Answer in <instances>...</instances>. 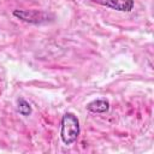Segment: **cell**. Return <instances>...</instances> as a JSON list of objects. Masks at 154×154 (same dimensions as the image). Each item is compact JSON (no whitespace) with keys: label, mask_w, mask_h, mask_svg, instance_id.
I'll list each match as a JSON object with an SVG mask.
<instances>
[{"label":"cell","mask_w":154,"mask_h":154,"mask_svg":"<svg viewBox=\"0 0 154 154\" xmlns=\"http://www.w3.org/2000/svg\"><path fill=\"white\" fill-rule=\"evenodd\" d=\"M81 126H79V120L78 118L71 113L67 112L61 118V129H60V137L65 144H72L73 142L77 141L79 136Z\"/></svg>","instance_id":"cell-1"},{"label":"cell","mask_w":154,"mask_h":154,"mask_svg":"<svg viewBox=\"0 0 154 154\" xmlns=\"http://www.w3.org/2000/svg\"><path fill=\"white\" fill-rule=\"evenodd\" d=\"M13 16L22 22L30 23V24H42L47 23L51 18V16L46 12L38 11V10H14Z\"/></svg>","instance_id":"cell-2"},{"label":"cell","mask_w":154,"mask_h":154,"mask_svg":"<svg viewBox=\"0 0 154 154\" xmlns=\"http://www.w3.org/2000/svg\"><path fill=\"white\" fill-rule=\"evenodd\" d=\"M89 1L120 12H130L135 5L134 0H89Z\"/></svg>","instance_id":"cell-3"},{"label":"cell","mask_w":154,"mask_h":154,"mask_svg":"<svg viewBox=\"0 0 154 154\" xmlns=\"http://www.w3.org/2000/svg\"><path fill=\"white\" fill-rule=\"evenodd\" d=\"M87 109L93 113H105L109 109V102L106 99L93 100L87 105Z\"/></svg>","instance_id":"cell-4"},{"label":"cell","mask_w":154,"mask_h":154,"mask_svg":"<svg viewBox=\"0 0 154 154\" xmlns=\"http://www.w3.org/2000/svg\"><path fill=\"white\" fill-rule=\"evenodd\" d=\"M17 109H18V112L22 114V116H30L31 114V106H30V103L26 101V100H24V99H18L17 100Z\"/></svg>","instance_id":"cell-5"}]
</instances>
